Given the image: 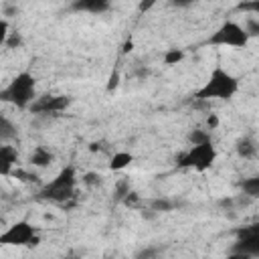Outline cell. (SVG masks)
I'll list each match as a JSON object with an SVG mask.
<instances>
[{"mask_svg":"<svg viewBox=\"0 0 259 259\" xmlns=\"http://www.w3.org/2000/svg\"><path fill=\"white\" fill-rule=\"evenodd\" d=\"M132 162H134V154H132V152H125V150L115 152V154L111 156V160H109V170L119 172V170L127 168Z\"/></svg>","mask_w":259,"mask_h":259,"instance_id":"obj_13","label":"cell"},{"mask_svg":"<svg viewBox=\"0 0 259 259\" xmlns=\"http://www.w3.org/2000/svg\"><path fill=\"white\" fill-rule=\"evenodd\" d=\"M239 10H245V12H253V16H257V14H259V0L243 2V4H239Z\"/></svg>","mask_w":259,"mask_h":259,"instance_id":"obj_24","label":"cell"},{"mask_svg":"<svg viewBox=\"0 0 259 259\" xmlns=\"http://www.w3.org/2000/svg\"><path fill=\"white\" fill-rule=\"evenodd\" d=\"M219 123H221V119H219L217 113H208L206 115V130H217Z\"/></svg>","mask_w":259,"mask_h":259,"instance_id":"obj_27","label":"cell"},{"mask_svg":"<svg viewBox=\"0 0 259 259\" xmlns=\"http://www.w3.org/2000/svg\"><path fill=\"white\" fill-rule=\"evenodd\" d=\"M69 105H71V97L69 95L45 93V95L36 97V101L30 105V111L34 115H57V113L65 111Z\"/></svg>","mask_w":259,"mask_h":259,"instance_id":"obj_8","label":"cell"},{"mask_svg":"<svg viewBox=\"0 0 259 259\" xmlns=\"http://www.w3.org/2000/svg\"><path fill=\"white\" fill-rule=\"evenodd\" d=\"M36 79L30 71L16 73L6 87L0 89V99L4 103H10L18 109H30V105L36 101Z\"/></svg>","mask_w":259,"mask_h":259,"instance_id":"obj_2","label":"cell"},{"mask_svg":"<svg viewBox=\"0 0 259 259\" xmlns=\"http://www.w3.org/2000/svg\"><path fill=\"white\" fill-rule=\"evenodd\" d=\"M38 231L30 221H16L6 231L0 233V245L8 247H36L38 245Z\"/></svg>","mask_w":259,"mask_h":259,"instance_id":"obj_6","label":"cell"},{"mask_svg":"<svg viewBox=\"0 0 259 259\" xmlns=\"http://www.w3.org/2000/svg\"><path fill=\"white\" fill-rule=\"evenodd\" d=\"M158 253H160V247H152V245H148V247L140 249V251L134 255V259H156Z\"/></svg>","mask_w":259,"mask_h":259,"instance_id":"obj_23","label":"cell"},{"mask_svg":"<svg viewBox=\"0 0 259 259\" xmlns=\"http://www.w3.org/2000/svg\"><path fill=\"white\" fill-rule=\"evenodd\" d=\"M73 10L77 12H91V14H101V12H107L111 8V4L107 0H75L71 4Z\"/></svg>","mask_w":259,"mask_h":259,"instance_id":"obj_11","label":"cell"},{"mask_svg":"<svg viewBox=\"0 0 259 259\" xmlns=\"http://www.w3.org/2000/svg\"><path fill=\"white\" fill-rule=\"evenodd\" d=\"M16 160H18V152L14 146L10 144H2L0 146V174L2 176H8L14 172V166H16Z\"/></svg>","mask_w":259,"mask_h":259,"instance_id":"obj_9","label":"cell"},{"mask_svg":"<svg viewBox=\"0 0 259 259\" xmlns=\"http://www.w3.org/2000/svg\"><path fill=\"white\" fill-rule=\"evenodd\" d=\"M251 229H253V231H257V233H259V221H257V223H251Z\"/></svg>","mask_w":259,"mask_h":259,"instance_id":"obj_31","label":"cell"},{"mask_svg":"<svg viewBox=\"0 0 259 259\" xmlns=\"http://www.w3.org/2000/svg\"><path fill=\"white\" fill-rule=\"evenodd\" d=\"M103 259H107V257H103Z\"/></svg>","mask_w":259,"mask_h":259,"instance_id":"obj_33","label":"cell"},{"mask_svg":"<svg viewBox=\"0 0 259 259\" xmlns=\"http://www.w3.org/2000/svg\"><path fill=\"white\" fill-rule=\"evenodd\" d=\"M65 259H75V257H65Z\"/></svg>","mask_w":259,"mask_h":259,"instance_id":"obj_32","label":"cell"},{"mask_svg":"<svg viewBox=\"0 0 259 259\" xmlns=\"http://www.w3.org/2000/svg\"><path fill=\"white\" fill-rule=\"evenodd\" d=\"M227 259H251L249 255H243V253H235V251H231L229 255H227Z\"/></svg>","mask_w":259,"mask_h":259,"instance_id":"obj_29","label":"cell"},{"mask_svg":"<svg viewBox=\"0 0 259 259\" xmlns=\"http://www.w3.org/2000/svg\"><path fill=\"white\" fill-rule=\"evenodd\" d=\"M241 186V192L249 198H259V174H253V176H247L239 182Z\"/></svg>","mask_w":259,"mask_h":259,"instance_id":"obj_14","label":"cell"},{"mask_svg":"<svg viewBox=\"0 0 259 259\" xmlns=\"http://www.w3.org/2000/svg\"><path fill=\"white\" fill-rule=\"evenodd\" d=\"M231 251L249 255L251 259H259V233L253 231L251 225H245V227L237 229Z\"/></svg>","mask_w":259,"mask_h":259,"instance_id":"obj_7","label":"cell"},{"mask_svg":"<svg viewBox=\"0 0 259 259\" xmlns=\"http://www.w3.org/2000/svg\"><path fill=\"white\" fill-rule=\"evenodd\" d=\"M81 182H83L85 186H89V188H93V186H99V184L103 182V176H101L99 172H95V170H91V172H85V174L81 176Z\"/></svg>","mask_w":259,"mask_h":259,"instance_id":"obj_21","label":"cell"},{"mask_svg":"<svg viewBox=\"0 0 259 259\" xmlns=\"http://www.w3.org/2000/svg\"><path fill=\"white\" fill-rule=\"evenodd\" d=\"M14 176H18V178L24 180V182H38V176H36V174H28V172H24V170H14Z\"/></svg>","mask_w":259,"mask_h":259,"instance_id":"obj_25","label":"cell"},{"mask_svg":"<svg viewBox=\"0 0 259 259\" xmlns=\"http://www.w3.org/2000/svg\"><path fill=\"white\" fill-rule=\"evenodd\" d=\"M77 180H79L77 168H75L73 164H67V166H63V168L57 172V176H55L53 180H49V182L42 184V188H40L38 194H40V198H45V200L67 202V200H71V198L75 196Z\"/></svg>","mask_w":259,"mask_h":259,"instance_id":"obj_3","label":"cell"},{"mask_svg":"<svg viewBox=\"0 0 259 259\" xmlns=\"http://www.w3.org/2000/svg\"><path fill=\"white\" fill-rule=\"evenodd\" d=\"M217 160V146L212 142L200 144V146H188L186 152L176 156V164L180 168H190L194 172H206L212 168Z\"/></svg>","mask_w":259,"mask_h":259,"instance_id":"obj_4","label":"cell"},{"mask_svg":"<svg viewBox=\"0 0 259 259\" xmlns=\"http://www.w3.org/2000/svg\"><path fill=\"white\" fill-rule=\"evenodd\" d=\"M117 83H119V73L117 71H113L111 75H109V83H107V89L111 91V89H115L117 87Z\"/></svg>","mask_w":259,"mask_h":259,"instance_id":"obj_28","label":"cell"},{"mask_svg":"<svg viewBox=\"0 0 259 259\" xmlns=\"http://www.w3.org/2000/svg\"><path fill=\"white\" fill-rule=\"evenodd\" d=\"M249 40L251 38L245 32L243 24H239L235 20H225L206 38V45H212V47H231V49H245L249 45Z\"/></svg>","mask_w":259,"mask_h":259,"instance_id":"obj_5","label":"cell"},{"mask_svg":"<svg viewBox=\"0 0 259 259\" xmlns=\"http://www.w3.org/2000/svg\"><path fill=\"white\" fill-rule=\"evenodd\" d=\"M16 14H18L16 4H4V6H2V18L8 20V16H16Z\"/></svg>","mask_w":259,"mask_h":259,"instance_id":"obj_26","label":"cell"},{"mask_svg":"<svg viewBox=\"0 0 259 259\" xmlns=\"http://www.w3.org/2000/svg\"><path fill=\"white\" fill-rule=\"evenodd\" d=\"M152 6H154V2H142V4H140V10L144 12V10H148V8H152Z\"/></svg>","mask_w":259,"mask_h":259,"instance_id":"obj_30","label":"cell"},{"mask_svg":"<svg viewBox=\"0 0 259 259\" xmlns=\"http://www.w3.org/2000/svg\"><path fill=\"white\" fill-rule=\"evenodd\" d=\"M239 85H241L239 79L231 71H227L225 67L217 65L210 71L208 79L202 83V87L196 89L194 99H198V101H210V99L231 101L239 93Z\"/></svg>","mask_w":259,"mask_h":259,"instance_id":"obj_1","label":"cell"},{"mask_svg":"<svg viewBox=\"0 0 259 259\" xmlns=\"http://www.w3.org/2000/svg\"><path fill=\"white\" fill-rule=\"evenodd\" d=\"M150 208L156 210V212H168V210L174 208V202H170L168 198H156V200L150 202Z\"/></svg>","mask_w":259,"mask_h":259,"instance_id":"obj_22","label":"cell"},{"mask_svg":"<svg viewBox=\"0 0 259 259\" xmlns=\"http://www.w3.org/2000/svg\"><path fill=\"white\" fill-rule=\"evenodd\" d=\"M16 134H18L16 125H14L6 115H0V142H2V144H6L8 140L16 138Z\"/></svg>","mask_w":259,"mask_h":259,"instance_id":"obj_16","label":"cell"},{"mask_svg":"<svg viewBox=\"0 0 259 259\" xmlns=\"http://www.w3.org/2000/svg\"><path fill=\"white\" fill-rule=\"evenodd\" d=\"M24 45V38H22V32H18V30H10V34H8V38L4 40V47L8 49V51H14V49H20Z\"/></svg>","mask_w":259,"mask_h":259,"instance_id":"obj_19","label":"cell"},{"mask_svg":"<svg viewBox=\"0 0 259 259\" xmlns=\"http://www.w3.org/2000/svg\"><path fill=\"white\" fill-rule=\"evenodd\" d=\"M28 162H30V166H34V168H49V166L55 162V154H53L49 148H45V146H36V148L30 152Z\"/></svg>","mask_w":259,"mask_h":259,"instance_id":"obj_12","label":"cell"},{"mask_svg":"<svg viewBox=\"0 0 259 259\" xmlns=\"http://www.w3.org/2000/svg\"><path fill=\"white\" fill-rule=\"evenodd\" d=\"M132 192V184H130V178H121L113 184V198L119 202V200H125L127 194Z\"/></svg>","mask_w":259,"mask_h":259,"instance_id":"obj_17","label":"cell"},{"mask_svg":"<svg viewBox=\"0 0 259 259\" xmlns=\"http://www.w3.org/2000/svg\"><path fill=\"white\" fill-rule=\"evenodd\" d=\"M243 28H245V32L249 34V38L259 36V18H257V16H247Z\"/></svg>","mask_w":259,"mask_h":259,"instance_id":"obj_20","label":"cell"},{"mask_svg":"<svg viewBox=\"0 0 259 259\" xmlns=\"http://www.w3.org/2000/svg\"><path fill=\"white\" fill-rule=\"evenodd\" d=\"M235 154H237L241 160H253V158L259 154V144H257L251 136H241V138L235 142Z\"/></svg>","mask_w":259,"mask_h":259,"instance_id":"obj_10","label":"cell"},{"mask_svg":"<svg viewBox=\"0 0 259 259\" xmlns=\"http://www.w3.org/2000/svg\"><path fill=\"white\" fill-rule=\"evenodd\" d=\"M182 59H184V51H182V49H168V51L164 53V57H162L164 65H168V67L178 65Z\"/></svg>","mask_w":259,"mask_h":259,"instance_id":"obj_18","label":"cell"},{"mask_svg":"<svg viewBox=\"0 0 259 259\" xmlns=\"http://www.w3.org/2000/svg\"><path fill=\"white\" fill-rule=\"evenodd\" d=\"M186 142H188V146H200V144H208V142H212V140H210V132H208V130L194 127V130L188 132Z\"/></svg>","mask_w":259,"mask_h":259,"instance_id":"obj_15","label":"cell"}]
</instances>
